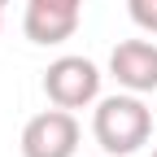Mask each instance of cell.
<instances>
[{
	"mask_svg": "<svg viewBox=\"0 0 157 157\" xmlns=\"http://www.w3.org/2000/svg\"><path fill=\"white\" fill-rule=\"evenodd\" d=\"M92 135L105 157H131L153 135V109L140 101V92L101 96L92 109Z\"/></svg>",
	"mask_w": 157,
	"mask_h": 157,
	"instance_id": "cell-1",
	"label": "cell"
},
{
	"mask_svg": "<svg viewBox=\"0 0 157 157\" xmlns=\"http://www.w3.org/2000/svg\"><path fill=\"white\" fill-rule=\"evenodd\" d=\"M101 66L87 61V57H57V61L44 70V96L52 105H61V109H87L101 101Z\"/></svg>",
	"mask_w": 157,
	"mask_h": 157,
	"instance_id": "cell-2",
	"label": "cell"
},
{
	"mask_svg": "<svg viewBox=\"0 0 157 157\" xmlns=\"http://www.w3.org/2000/svg\"><path fill=\"white\" fill-rule=\"evenodd\" d=\"M17 148H22V157H74L78 153V118H74V109L52 105L44 113H35L22 127Z\"/></svg>",
	"mask_w": 157,
	"mask_h": 157,
	"instance_id": "cell-3",
	"label": "cell"
},
{
	"mask_svg": "<svg viewBox=\"0 0 157 157\" xmlns=\"http://www.w3.org/2000/svg\"><path fill=\"white\" fill-rule=\"evenodd\" d=\"M83 22V0H26L22 9V35L31 44H66Z\"/></svg>",
	"mask_w": 157,
	"mask_h": 157,
	"instance_id": "cell-4",
	"label": "cell"
},
{
	"mask_svg": "<svg viewBox=\"0 0 157 157\" xmlns=\"http://www.w3.org/2000/svg\"><path fill=\"white\" fill-rule=\"evenodd\" d=\"M109 74L122 92H157V44L153 39H122L109 52Z\"/></svg>",
	"mask_w": 157,
	"mask_h": 157,
	"instance_id": "cell-5",
	"label": "cell"
},
{
	"mask_svg": "<svg viewBox=\"0 0 157 157\" xmlns=\"http://www.w3.org/2000/svg\"><path fill=\"white\" fill-rule=\"evenodd\" d=\"M127 13H131V22L140 31L157 35V0H127Z\"/></svg>",
	"mask_w": 157,
	"mask_h": 157,
	"instance_id": "cell-6",
	"label": "cell"
},
{
	"mask_svg": "<svg viewBox=\"0 0 157 157\" xmlns=\"http://www.w3.org/2000/svg\"><path fill=\"white\" fill-rule=\"evenodd\" d=\"M0 26H5V5H0Z\"/></svg>",
	"mask_w": 157,
	"mask_h": 157,
	"instance_id": "cell-7",
	"label": "cell"
},
{
	"mask_svg": "<svg viewBox=\"0 0 157 157\" xmlns=\"http://www.w3.org/2000/svg\"><path fill=\"white\" fill-rule=\"evenodd\" d=\"M153 157H157V144H153Z\"/></svg>",
	"mask_w": 157,
	"mask_h": 157,
	"instance_id": "cell-8",
	"label": "cell"
},
{
	"mask_svg": "<svg viewBox=\"0 0 157 157\" xmlns=\"http://www.w3.org/2000/svg\"><path fill=\"white\" fill-rule=\"evenodd\" d=\"M0 5H9V0H0Z\"/></svg>",
	"mask_w": 157,
	"mask_h": 157,
	"instance_id": "cell-9",
	"label": "cell"
}]
</instances>
